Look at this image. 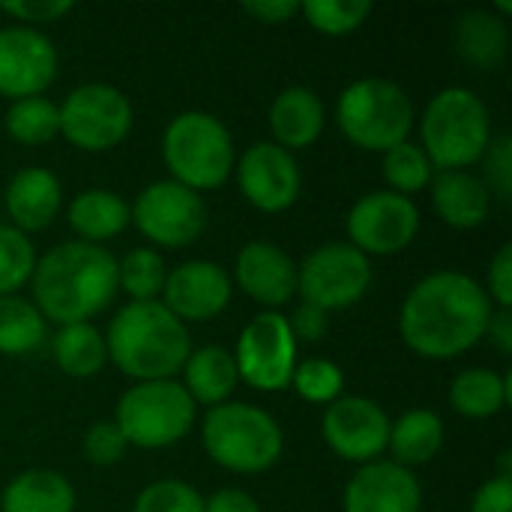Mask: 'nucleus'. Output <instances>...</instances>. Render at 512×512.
Returning a JSON list of instances; mask_svg holds the SVG:
<instances>
[{
    "instance_id": "f257e3e1",
    "label": "nucleus",
    "mask_w": 512,
    "mask_h": 512,
    "mask_svg": "<svg viewBox=\"0 0 512 512\" xmlns=\"http://www.w3.org/2000/svg\"><path fill=\"white\" fill-rule=\"evenodd\" d=\"M492 300L486 288L456 270L420 279L399 312L405 345L426 360H450L471 351L489 330Z\"/></svg>"
},
{
    "instance_id": "f03ea898",
    "label": "nucleus",
    "mask_w": 512,
    "mask_h": 512,
    "mask_svg": "<svg viewBox=\"0 0 512 512\" xmlns=\"http://www.w3.org/2000/svg\"><path fill=\"white\" fill-rule=\"evenodd\" d=\"M30 282L45 321L90 324L117 294V258L105 246L69 240L36 258Z\"/></svg>"
},
{
    "instance_id": "7ed1b4c3",
    "label": "nucleus",
    "mask_w": 512,
    "mask_h": 512,
    "mask_svg": "<svg viewBox=\"0 0 512 512\" xmlns=\"http://www.w3.org/2000/svg\"><path fill=\"white\" fill-rule=\"evenodd\" d=\"M108 360L129 378L141 381H168L174 378L189 354V330L177 321L159 300L123 306L105 333Z\"/></svg>"
},
{
    "instance_id": "20e7f679",
    "label": "nucleus",
    "mask_w": 512,
    "mask_h": 512,
    "mask_svg": "<svg viewBox=\"0 0 512 512\" xmlns=\"http://www.w3.org/2000/svg\"><path fill=\"white\" fill-rule=\"evenodd\" d=\"M423 153L441 171H465L480 162L492 144L486 102L468 87H447L423 111Z\"/></svg>"
},
{
    "instance_id": "39448f33",
    "label": "nucleus",
    "mask_w": 512,
    "mask_h": 512,
    "mask_svg": "<svg viewBox=\"0 0 512 512\" xmlns=\"http://www.w3.org/2000/svg\"><path fill=\"white\" fill-rule=\"evenodd\" d=\"M201 444L207 456L231 474H261L282 456V429L258 405L222 402L207 411L201 423Z\"/></svg>"
},
{
    "instance_id": "423d86ee",
    "label": "nucleus",
    "mask_w": 512,
    "mask_h": 512,
    "mask_svg": "<svg viewBox=\"0 0 512 512\" xmlns=\"http://www.w3.org/2000/svg\"><path fill=\"white\" fill-rule=\"evenodd\" d=\"M162 159L174 183L192 192H207L231 177L234 141L219 117L207 111H183L162 135Z\"/></svg>"
},
{
    "instance_id": "0eeeda50",
    "label": "nucleus",
    "mask_w": 512,
    "mask_h": 512,
    "mask_svg": "<svg viewBox=\"0 0 512 512\" xmlns=\"http://www.w3.org/2000/svg\"><path fill=\"white\" fill-rule=\"evenodd\" d=\"M336 120L354 147L387 153L408 141L414 129V102L387 78H360L342 90L336 102Z\"/></svg>"
},
{
    "instance_id": "6e6552de",
    "label": "nucleus",
    "mask_w": 512,
    "mask_h": 512,
    "mask_svg": "<svg viewBox=\"0 0 512 512\" xmlns=\"http://www.w3.org/2000/svg\"><path fill=\"white\" fill-rule=\"evenodd\" d=\"M195 411L198 405L174 378L141 381L120 396L114 423L123 432L126 444L141 450H162L192 432Z\"/></svg>"
},
{
    "instance_id": "1a4fd4ad",
    "label": "nucleus",
    "mask_w": 512,
    "mask_h": 512,
    "mask_svg": "<svg viewBox=\"0 0 512 512\" xmlns=\"http://www.w3.org/2000/svg\"><path fill=\"white\" fill-rule=\"evenodd\" d=\"M60 111V135L87 153H105L126 141L132 132V105L114 84H81L75 87Z\"/></svg>"
},
{
    "instance_id": "9d476101",
    "label": "nucleus",
    "mask_w": 512,
    "mask_h": 512,
    "mask_svg": "<svg viewBox=\"0 0 512 512\" xmlns=\"http://www.w3.org/2000/svg\"><path fill=\"white\" fill-rule=\"evenodd\" d=\"M372 285V264L351 243H327L306 255L297 270V291L303 303L321 312L354 306Z\"/></svg>"
},
{
    "instance_id": "9b49d317",
    "label": "nucleus",
    "mask_w": 512,
    "mask_h": 512,
    "mask_svg": "<svg viewBox=\"0 0 512 512\" xmlns=\"http://www.w3.org/2000/svg\"><path fill=\"white\" fill-rule=\"evenodd\" d=\"M237 375L249 387L261 393H279L291 387V375L297 366V339L291 336V327L282 312H261L255 315L234 351Z\"/></svg>"
},
{
    "instance_id": "f8f14e48",
    "label": "nucleus",
    "mask_w": 512,
    "mask_h": 512,
    "mask_svg": "<svg viewBox=\"0 0 512 512\" xmlns=\"http://www.w3.org/2000/svg\"><path fill=\"white\" fill-rule=\"evenodd\" d=\"M129 219L156 246L183 249L201 237L207 225V207L198 192L174 180H156L138 192Z\"/></svg>"
},
{
    "instance_id": "ddd939ff",
    "label": "nucleus",
    "mask_w": 512,
    "mask_h": 512,
    "mask_svg": "<svg viewBox=\"0 0 512 512\" xmlns=\"http://www.w3.org/2000/svg\"><path fill=\"white\" fill-rule=\"evenodd\" d=\"M348 240L357 252L396 255L417 240L420 210L411 198L390 189L363 195L348 213Z\"/></svg>"
},
{
    "instance_id": "4468645a",
    "label": "nucleus",
    "mask_w": 512,
    "mask_h": 512,
    "mask_svg": "<svg viewBox=\"0 0 512 512\" xmlns=\"http://www.w3.org/2000/svg\"><path fill=\"white\" fill-rule=\"evenodd\" d=\"M321 435L339 459L369 465L378 462V456L387 450L390 417L378 402L366 396H339L324 411Z\"/></svg>"
},
{
    "instance_id": "2eb2a0df",
    "label": "nucleus",
    "mask_w": 512,
    "mask_h": 512,
    "mask_svg": "<svg viewBox=\"0 0 512 512\" xmlns=\"http://www.w3.org/2000/svg\"><path fill=\"white\" fill-rule=\"evenodd\" d=\"M234 168L243 198L261 213H282L300 195V165L285 147L273 141L252 144Z\"/></svg>"
},
{
    "instance_id": "dca6fc26",
    "label": "nucleus",
    "mask_w": 512,
    "mask_h": 512,
    "mask_svg": "<svg viewBox=\"0 0 512 512\" xmlns=\"http://www.w3.org/2000/svg\"><path fill=\"white\" fill-rule=\"evenodd\" d=\"M57 75V48L36 27L0 30V96L30 99L42 96Z\"/></svg>"
},
{
    "instance_id": "f3484780",
    "label": "nucleus",
    "mask_w": 512,
    "mask_h": 512,
    "mask_svg": "<svg viewBox=\"0 0 512 512\" xmlns=\"http://www.w3.org/2000/svg\"><path fill=\"white\" fill-rule=\"evenodd\" d=\"M231 300V276L216 261H186L165 276L162 306L177 321H210Z\"/></svg>"
},
{
    "instance_id": "a211bd4d",
    "label": "nucleus",
    "mask_w": 512,
    "mask_h": 512,
    "mask_svg": "<svg viewBox=\"0 0 512 512\" xmlns=\"http://www.w3.org/2000/svg\"><path fill=\"white\" fill-rule=\"evenodd\" d=\"M423 489L414 474L396 462H369L345 486V512H420Z\"/></svg>"
},
{
    "instance_id": "6ab92c4d",
    "label": "nucleus",
    "mask_w": 512,
    "mask_h": 512,
    "mask_svg": "<svg viewBox=\"0 0 512 512\" xmlns=\"http://www.w3.org/2000/svg\"><path fill=\"white\" fill-rule=\"evenodd\" d=\"M234 279L249 300L267 306L270 312L291 303L297 294V264L285 249L264 240H252L237 252Z\"/></svg>"
},
{
    "instance_id": "aec40b11",
    "label": "nucleus",
    "mask_w": 512,
    "mask_h": 512,
    "mask_svg": "<svg viewBox=\"0 0 512 512\" xmlns=\"http://www.w3.org/2000/svg\"><path fill=\"white\" fill-rule=\"evenodd\" d=\"M63 201V189L57 174L48 168H21L9 186H6V210L12 219V228L21 234L42 231L54 222Z\"/></svg>"
},
{
    "instance_id": "412c9836",
    "label": "nucleus",
    "mask_w": 512,
    "mask_h": 512,
    "mask_svg": "<svg viewBox=\"0 0 512 512\" xmlns=\"http://www.w3.org/2000/svg\"><path fill=\"white\" fill-rule=\"evenodd\" d=\"M267 120H270V132H273L276 144L285 147L288 153L312 147L321 138L324 123H327L321 96L312 87H303V84L285 87L273 99Z\"/></svg>"
},
{
    "instance_id": "4be33fe9",
    "label": "nucleus",
    "mask_w": 512,
    "mask_h": 512,
    "mask_svg": "<svg viewBox=\"0 0 512 512\" xmlns=\"http://www.w3.org/2000/svg\"><path fill=\"white\" fill-rule=\"evenodd\" d=\"M432 207L450 228H480L489 219V189L471 171H441L429 183Z\"/></svg>"
},
{
    "instance_id": "5701e85b",
    "label": "nucleus",
    "mask_w": 512,
    "mask_h": 512,
    "mask_svg": "<svg viewBox=\"0 0 512 512\" xmlns=\"http://www.w3.org/2000/svg\"><path fill=\"white\" fill-rule=\"evenodd\" d=\"M183 378H186L183 387L192 396V402L207 405V408L228 402V396L234 393V387L240 381L234 354L222 345H204V348L192 351L183 366Z\"/></svg>"
},
{
    "instance_id": "b1692460",
    "label": "nucleus",
    "mask_w": 512,
    "mask_h": 512,
    "mask_svg": "<svg viewBox=\"0 0 512 512\" xmlns=\"http://www.w3.org/2000/svg\"><path fill=\"white\" fill-rule=\"evenodd\" d=\"M0 512H75V489L57 471H24L3 489Z\"/></svg>"
},
{
    "instance_id": "393cba45",
    "label": "nucleus",
    "mask_w": 512,
    "mask_h": 512,
    "mask_svg": "<svg viewBox=\"0 0 512 512\" xmlns=\"http://www.w3.org/2000/svg\"><path fill=\"white\" fill-rule=\"evenodd\" d=\"M69 225L81 243L102 246L129 225V204L111 189H84L69 204Z\"/></svg>"
},
{
    "instance_id": "a878e982",
    "label": "nucleus",
    "mask_w": 512,
    "mask_h": 512,
    "mask_svg": "<svg viewBox=\"0 0 512 512\" xmlns=\"http://www.w3.org/2000/svg\"><path fill=\"white\" fill-rule=\"evenodd\" d=\"M456 51L477 69H492L507 57L510 30L501 15L489 9H471L456 21Z\"/></svg>"
},
{
    "instance_id": "bb28decb",
    "label": "nucleus",
    "mask_w": 512,
    "mask_h": 512,
    "mask_svg": "<svg viewBox=\"0 0 512 512\" xmlns=\"http://www.w3.org/2000/svg\"><path fill=\"white\" fill-rule=\"evenodd\" d=\"M441 444H444V420L429 408L405 411L396 423H390L387 447L393 450V462L408 471L432 462Z\"/></svg>"
},
{
    "instance_id": "cd10ccee",
    "label": "nucleus",
    "mask_w": 512,
    "mask_h": 512,
    "mask_svg": "<svg viewBox=\"0 0 512 512\" xmlns=\"http://www.w3.org/2000/svg\"><path fill=\"white\" fill-rule=\"evenodd\" d=\"M512 402L510 372L498 375L492 369H465L453 378L450 405L468 420H489Z\"/></svg>"
},
{
    "instance_id": "c85d7f7f",
    "label": "nucleus",
    "mask_w": 512,
    "mask_h": 512,
    "mask_svg": "<svg viewBox=\"0 0 512 512\" xmlns=\"http://www.w3.org/2000/svg\"><path fill=\"white\" fill-rule=\"evenodd\" d=\"M54 360L69 378H90L108 360L105 339L93 324H66L54 336Z\"/></svg>"
},
{
    "instance_id": "c756f323",
    "label": "nucleus",
    "mask_w": 512,
    "mask_h": 512,
    "mask_svg": "<svg viewBox=\"0 0 512 512\" xmlns=\"http://www.w3.org/2000/svg\"><path fill=\"white\" fill-rule=\"evenodd\" d=\"M3 126L12 141H18L24 147H42L60 135V111L45 96L15 99L6 108Z\"/></svg>"
},
{
    "instance_id": "7c9ffc66",
    "label": "nucleus",
    "mask_w": 512,
    "mask_h": 512,
    "mask_svg": "<svg viewBox=\"0 0 512 512\" xmlns=\"http://www.w3.org/2000/svg\"><path fill=\"white\" fill-rule=\"evenodd\" d=\"M42 342L45 318L39 315V309L18 294L0 297V354L21 357L39 348Z\"/></svg>"
},
{
    "instance_id": "2f4dec72",
    "label": "nucleus",
    "mask_w": 512,
    "mask_h": 512,
    "mask_svg": "<svg viewBox=\"0 0 512 512\" xmlns=\"http://www.w3.org/2000/svg\"><path fill=\"white\" fill-rule=\"evenodd\" d=\"M165 261L159 252L141 246L126 252L123 261H117V291H126L132 303H150L159 300L165 288Z\"/></svg>"
},
{
    "instance_id": "473e14b6",
    "label": "nucleus",
    "mask_w": 512,
    "mask_h": 512,
    "mask_svg": "<svg viewBox=\"0 0 512 512\" xmlns=\"http://www.w3.org/2000/svg\"><path fill=\"white\" fill-rule=\"evenodd\" d=\"M381 171H384V180H387L390 192L405 195V198H411L414 192L429 189V183L435 177V165L429 162L423 147L414 144V141H402L393 150H387Z\"/></svg>"
},
{
    "instance_id": "72a5a7b5",
    "label": "nucleus",
    "mask_w": 512,
    "mask_h": 512,
    "mask_svg": "<svg viewBox=\"0 0 512 512\" xmlns=\"http://www.w3.org/2000/svg\"><path fill=\"white\" fill-rule=\"evenodd\" d=\"M291 387L300 393V399H306L312 405H333L342 396L345 372L327 357H309L294 366Z\"/></svg>"
},
{
    "instance_id": "f704fd0d",
    "label": "nucleus",
    "mask_w": 512,
    "mask_h": 512,
    "mask_svg": "<svg viewBox=\"0 0 512 512\" xmlns=\"http://www.w3.org/2000/svg\"><path fill=\"white\" fill-rule=\"evenodd\" d=\"M36 267V249L12 225H0V297H12L24 288Z\"/></svg>"
},
{
    "instance_id": "c9c22d12",
    "label": "nucleus",
    "mask_w": 512,
    "mask_h": 512,
    "mask_svg": "<svg viewBox=\"0 0 512 512\" xmlns=\"http://www.w3.org/2000/svg\"><path fill=\"white\" fill-rule=\"evenodd\" d=\"M300 12L306 15L312 30H318L324 36H348L372 15V3H366V0H309L300 6Z\"/></svg>"
},
{
    "instance_id": "e433bc0d",
    "label": "nucleus",
    "mask_w": 512,
    "mask_h": 512,
    "mask_svg": "<svg viewBox=\"0 0 512 512\" xmlns=\"http://www.w3.org/2000/svg\"><path fill=\"white\" fill-rule=\"evenodd\" d=\"M132 512H204V498L183 480H156L141 489Z\"/></svg>"
},
{
    "instance_id": "4c0bfd02",
    "label": "nucleus",
    "mask_w": 512,
    "mask_h": 512,
    "mask_svg": "<svg viewBox=\"0 0 512 512\" xmlns=\"http://www.w3.org/2000/svg\"><path fill=\"white\" fill-rule=\"evenodd\" d=\"M126 438L123 432L117 429L114 420H102V423H93L84 435V456L99 465V468H108V465H117L126 453Z\"/></svg>"
},
{
    "instance_id": "58836bf2",
    "label": "nucleus",
    "mask_w": 512,
    "mask_h": 512,
    "mask_svg": "<svg viewBox=\"0 0 512 512\" xmlns=\"http://www.w3.org/2000/svg\"><path fill=\"white\" fill-rule=\"evenodd\" d=\"M0 9L15 18L21 27H30V24H54L60 21L63 15H69L75 9L72 0H3Z\"/></svg>"
},
{
    "instance_id": "ea45409f",
    "label": "nucleus",
    "mask_w": 512,
    "mask_h": 512,
    "mask_svg": "<svg viewBox=\"0 0 512 512\" xmlns=\"http://www.w3.org/2000/svg\"><path fill=\"white\" fill-rule=\"evenodd\" d=\"M486 177H489V186L492 192L501 198V201H510L512 195V141L510 135H501L489 144L486 150ZM486 186V189H489Z\"/></svg>"
},
{
    "instance_id": "a19ab883",
    "label": "nucleus",
    "mask_w": 512,
    "mask_h": 512,
    "mask_svg": "<svg viewBox=\"0 0 512 512\" xmlns=\"http://www.w3.org/2000/svg\"><path fill=\"white\" fill-rule=\"evenodd\" d=\"M489 300L498 309H510L512 306V246H501L498 255L489 264Z\"/></svg>"
},
{
    "instance_id": "79ce46f5",
    "label": "nucleus",
    "mask_w": 512,
    "mask_h": 512,
    "mask_svg": "<svg viewBox=\"0 0 512 512\" xmlns=\"http://www.w3.org/2000/svg\"><path fill=\"white\" fill-rule=\"evenodd\" d=\"M285 321H288L291 336H294L297 342H318V339H324V333H327V327H330L327 312H321L318 306H309V303H300V306L294 309V315L285 318Z\"/></svg>"
},
{
    "instance_id": "37998d69",
    "label": "nucleus",
    "mask_w": 512,
    "mask_h": 512,
    "mask_svg": "<svg viewBox=\"0 0 512 512\" xmlns=\"http://www.w3.org/2000/svg\"><path fill=\"white\" fill-rule=\"evenodd\" d=\"M512 510V477H492L486 480L474 501L471 512H510Z\"/></svg>"
},
{
    "instance_id": "c03bdc74",
    "label": "nucleus",
    "mask_w": 512,
    "mask_h": 512,
    "mask_svg": "<svg viewBox=\"0 0 512 512\" xmlns=\"http://www.w3.org/2000/svg\"><path fill=\"white\" fill-rule=\"evenodd\" d=\"M243 12L261 24H285L291 15L300 12V3L291 0H255V3H243Z\"/></svg>"
},
{
    "instance_id": "a18cd8bd",
    "label": "nucleus",
    "mask_w": 512,
    "mask_h": 512,
    "mask_svg": "<svg viewBox=\"0 0 512 512\" xmlns=\"http://www.w3.org/2000/svg\"><path fill=\"white\" fill-rule=\"evenodd\" d=\"M204 512H261L258 501L243 489H219L204 501Z\"/></svg>"
},
{
    "instance_id": "49530a36",
    "label": "nucleus",
    "mask_w": 512,
    "mask_h": 512,
    "mask_svg": "<svg viewBox=\"0 0 512 512\" xmlns=\"http://www.w3.org/2000/svg\"><path fill=\"white\" fill-rule=\"evenodd\" d=\"M486 336L495 342L501 354H512V312L510 309H495Z\"/></svg>"
}]
</instances>
